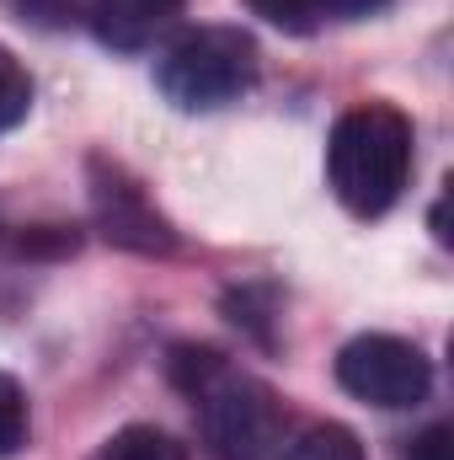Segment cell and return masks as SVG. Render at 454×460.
<instances>
[{"label":"cell","mask_w":454,"mask_h":460,"mask_svg":"<svg viewBox=\"0 0 454 460\" xmlns=\"http://www.w3.org/2000/svg\"><path fill=\"white\" fill-rule=\"evenodd\" d=\"M171 385L198 407V434L214 460H273L284 450V402L257 375L235 369L220 348L177 343L166 358Z\"/></svg>","instance_id":"6da1fadb"},{"label":"cell","mask_w":454,"mask_h":460,"mask_svg":"<svg viewBox=\"0 0 454 460\" xmlns=\"http://www.w3.org/2000/svg\"><path fill=\"white\" fill-rule=\"evenodd\" d=\"M412 118L396 102H353L327 134V188L347 215L380 220L412 182Z\"/></svg>","instance_id":"7a4b0ae2"},{"label":"cell","mask_w":454,"mask_h":460,"mask_svg":"<svg viewBox=\"0 0 454 460\" xmlns=\"http://www.w3.org/2000/svg\"><path fill=\"white\" fill-rule=\"evenodd\" d=\"M257 75H262L257 38L246 27H230V22L182 32L155 65L161 97L182 113H214V108L240 102L257 86Z\"/></svg>","instance_id":"3957f363"},{"label":"cell","mask_w":454,"mask_h":460,"mask_svg":"<svg viewBox=\"0 0 454 460\" xmlns=\"http://www.w3.org/2000/svg\"><path fill=\"white\" fill-rule=\"evenodd\" d=\"M337 385L353 402L401 412V407L428 402V391H433V364H428L423 348L406 343V338H396V332H358V338L342 343V353H337Z\"/></svg>","instance_id":"277c9868"},{"label":"cell","mask_w":454,"mask_h":460,"mask_svg":"<svg viewBox=\"0 0 454 460\" xmlns=\"http://www.w3.org/2000/svg\"><path fill=\"white\" fill-rule=\"evenodd\" d=\"M92 215H97V230L123 252H139V257H171L177 252V230L155 209L144 182L128 177L108 155H92Z\"/></svg>","instance_id":"5b68a950"},{"label":"cell","mask_w":454,"mask_h":460,"mask_svg":"<svg viewBox=\"0 0 454 460\" xmlns=\"http://www.w3.org/2000/svg\"><path fill=\"white\" fill-rule=\"evenodd\" d=\"M182 5L188 0H86V22H92V32H97L102 49L139 54L161 32H171V22L182 16Z\"/></svg>","instance_id":"8992f818"},{"label":"cell","mask_w":454,"mask_h":460,"mask_svg":"<svg viewBox=\"0 0 454 460\" xmlns=\"http://www.w3.org/2000/svg\"><path fill=\"white\" fill-rule=\"evenodd\" d=\"M262 22L284 27V32H316L327 22H358V16H374L385 11L390 0H246Z\"/></svg>","instance_id":"52a82bcc"},{"label":"cell","mask_w":454,"mask_h":460,"mask_svg":"<svg viewBox=\"0 0 454 460\" xmlns=\"http://www.w3.org/2000/svg\"><path fill=\"white\" fill-rule=\"evenodd\" d=\"M92 460H188V445L182 439H171L166 429H155V423H128V429H118L108 434Z\"/></svg>","instance_id":"ba28073f"},{"label":"cell","mask_w":454,"mask_h":460,"mask_svg":"<svg viewBox=\"0 0 454 460\" xmlns=\"http://www.w3.org/2000/svg\"><path fill=\"white\" fill-rule=\"evenodd\" d=\"M273 460H363V445L342 423H310L300 439H289Z\"/></svg>","instance_id":"9c48e42d"},{"label":"cell","mask_w":454,"mask_h":460,"mask_svg":"<svg viewBox=\"0 0 454 460\" xmlns=\"http://www.w3.org/2000/svg\"><path fill=\"white\" fill-rule=\"evenodd\" d=\"M32 439V412H27V391L16 375L0 369V460L22 456Z\"/></svg>","instance_id":"30bf717a"},{"label":"cell","mask_w":454,"mask_h":460,"mask_svg":"<svg viewBox=\"0 0 454 460\" xmlns=\"http://www.w3.org/2000/svg\"><path fill=\"white\" fill-rule=\"evenodd\" d=\"M27 113H32V75H27V65L0 43V134L16 128V123H27Z\"/></svg>","instance_id":"8fae6325"},{"label":"cell","mask_w":454,"mask_h":460,"mask_svg":"<svg viewBox=\"0 0 454 460\" xmlns=\"http://www.w3.org/2000/svg\"><path fill=\"white\" fill-rule=\"evenodd\" d=\"M16 11V22H32V27H70L81 0H5Z\"/></svg>","instance_id":"7c38bea8"},{"label":"cell","mask_w":454,"mask_h":460,"mask_svg":"<svg viewBox=\"0 0 454 460\" xmlns=\"http://www.w3.org/2000/svg\"><path fill=\"white\" fill-rule=\"evenodd\" d=\"M401 460H454V434H450V423H433V429L412 434V439H406V450H401Z\"/></svg>","instance_id":"4fadbf2b"}]
</instances>
